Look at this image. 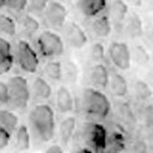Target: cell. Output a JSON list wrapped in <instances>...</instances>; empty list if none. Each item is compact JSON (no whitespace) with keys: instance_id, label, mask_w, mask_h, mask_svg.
Returning <instances> with one entry per match:
<instances>
[{"instance_id":"obj_5","label":"cell","mask_w":153,"mask_h":153,"mask_svg":"<svg viewBox=\"0 0 153 153\" xmlns=\"http://www.w3.org/2000/svg\"><path fill=\"white\" fill-rule=\"evenodd\" d=\"M14 57L15 64L24 73L33 74L37 72L38 67H40V58H38L37 50L33 48L32 45L26 41L25 38H20L15 42Z\"/></svg>"},{"instance_id":"obj_42","label":"cell","mask_w":153,"mask_h":153,"mask_svg":"<svg viewBox=\"0 0 153 153\" xmlns=\"http://www.w3.org/2000/svg\"><path fill=\"white\" fill-rule=\"evenodd\" d=\"M152 72H153V67H152Z\"/></svg>"},{"instance_id":"obj_35","label":"cell","mask_w":153,"mask_h":153,"mask_svg":"<svg viewBox=\"0 0 153 153\" xmlns=\"http://www.w3.org/2000/svg\"><path fill=\"white\" fill-rule=\"evenodd\" d=\"M47 153H62L64 152V146L62 143H51V145L45 149Z\"/></svg>"},{"instance_id":"obj_27","label":"cell","mask_w":153,"mask_h":153,"mask_svg":"<svg viewBox=\"0 0 153 153\" xmlns=\"http://www.w3.org/2000/svg\"><path fill=\"white\" fill-rule=\"evenodd\" d=\"M0 33L7 37H15L17 33V22L7 14L0 13Z\"/></svg>"},{"instance_id":"obj_40","label":"cell","mask_w":153,"mask_h":153,"mask_svg":"<svg viewBox=\"0 0 153 153\" xmlns=\"http://www.w3.org/2000/svg\"><path fill=\"white\" fill-rule=\"evenodd\" d=\"M6 7V0H0V9Z\"/></svg>"},{"instance_id":"obj_3","label":"cell","mask_w":153,"mask_h":153,"mask_svg":"<svg viewBox=\"0 0 153 153\" xmlns=\"http://www.w3.org/2000/svg\"><path fill=\"white\" fill-rule=\"evenodd\" d=\"M108 132L106 127L98 121L84 122L79 131L80 145L90 148L91 152H106Z\"/></svg>"},{"instance_id":"obj_2","label":"cell","mask_w":153,"mask_h":153,"mask_svg":"<svg viewBox=\"0 0 153 153\" xmlns=\"http://www.w3.org/2000/svg\"><path fill=\"white\" fill-rule=\"evenodd\" d=\"M80 108L89 120L101 121L111 112V102L109 98L98 88H85L82 91Z\"/></svg>"},{"instance_id":"obj_25","label":"cell","mask_w":153,"mask_h":153,"mask_svg":"<svg viewBox=\"0 0 153 153\" xmlns=\"http://www.w3.org/2000/svg\"><path fill=\"white\" fill-rule=\"evenodd\" d=\"M42 73L46 78H48L53 82L63 80V63L59 61L47 62L42 69Z\"/></svg>"},{"instance_id":"obj_6","label":"cell","mask_w":153,"mask_h":153,"mask_svg":"<svg viewBox=\"0 0 153 153\" xmlns=\"http://www.w3.org/2000/svg\"><path fill=\"white\" fill-rule=\"evenodd\" d=\"M35 48L42 58H54L64 53V41L53 30H45L36 36Z\"/></svg>"},{"instance_id":"obj_14","label":"cell","mask_w":153,"mask_h":153,"mask_svg":"<svg viewBox=\"0 0 153 153\" xmlns=\"http://www.w3.org/2000/svg\"><path fill=\"white\" fill-rule=\"evenodd\" d=\"M14 64V46L5 37H0V75L10 72Z\"/></svg>"},{"instance_id":"obj_17","label":"cell","mask_w":153,"mask_h":153,"mask_svg":"<svg viewBox=\"0 0 153 153\" xmlns=\"http://www.w3.org/2000/svg\"><path fill=\"white\" fill-rule=\"evenodd\" d=\"M122 31L125 32V35L132 40L135 38L141 37L143 33H145V26H143V20L140 16V14L132 11L128 13L127 17L125 22H123V28Z\"/></svg>"},{"instance_id":"obj_28","label":"cell","mask_w":153,"mask_h":153,"mask_svg":"<svg viewBox=\"0 0 153 153\" xmlns=\"http://www.w3.org/2000/svg\"><path fill=\"white\" fill-rule=\"evenodd\" d=\"M131 53H132V62H135L140 67L147 65L151 61L149 52L147 51L146 47L142 45H135L131 48Z\"/></svg>"},{"instance_id":"obj_29","label":"cell","mask_w":153,"mask_h":153,"mask_svg":"<svg viewBox=\"0 0 153 153\" xmlns=\"http://www.w3.org/2000/svg\"><path fill=\"white\" fill-rule=\"evenodd\" d=\"M138 119L145 127L147 128L153 127V105L152 104H146L145 106L141 108Z\"/></svg>"},{"instance_id":"obj_20","label":"cell","mask_w":153,"mask_h":153,"mask_svg":"<svg viewBox=\"0 0 153 153\" xmlns=\"http://www.w3.org/2000/svg\"><path fill=\"white\" fill-rule=\"evenodd\" d=\"M75 130H76V119L75 116H65L58 127V136H59V141L63 146L69 145L71 141L73 140L74 135H75Z\"/></svg>"},{"instance_id":"obj_7","label":"cell","mask_w":153,"mask_h":153,"mask_svg":"<svg viewBox=\"0 0 153 153\" xmlns=\"http://www.w3.org/2000/svg\"><path fill=\"white\" fill-rule=\"evenodd\" d=\"M108 56L111 64L119 71H128L132 64V53L128 45L123 41H112L109 46Z\"/></svg>"},{"instance_id":"obj_18","label":"cell","mask_w":153,"mask_h":153,"mask_svg":"<svg viewBox=\"0 0 153 153\" xmlns=\"http://www.w3.org/2000/svg\"><path fill=\"white\" fill-rule=\"evenodd\" d=\"M74 98L72 91L64 87V85H61V87L57 89L56 91V108L61 114H71L74 110Z\"/></svg>"},{"instance_id":"obj_33","label":"cell","mask_w":153,"mask_h":153,"mask_svg":"<svg viewBox=\"0 0 153 153\" xmlns=\"http://www.w3.org/2000/svg\"><path fill=\"white\" fill-rule=\"evenodd\" d=\"M11 135L10 131H7L5 127L0 125V151L5 149L11 142Z\"/></svg>"},{"instance_id":"obj_9","label":"cell","mask_w":153,"mask_h":153,"mask_svg":"<svg viewBox=\"0 0 153 153\" xmlns=\"http://www.w3.org/2000/svg\"><path fill=\"white\" fill-rule=\"evenodd\" d=\"M64 40L69 47L74 50H82L88 43V36L84 28L74 21L65 24L63 27Z\"/></svg>"},{"instance_id":"obj_32","label":"cell","mask_w":153,"mask_h":153,"mask_svg":"<svg viewBox=\"0 0 153 153\" xmlns=\"http://www.w3.org/2000/svg\"><path fill=\"white\" fill-rule=\"evenodd\" d=\"M88 56L93 62H101L105 59V47L101 42H94L88 50Z\"/></svg>"},{"instance_id":"obj_34","label":"cell","mask_w":153,"mask_h":153,"mask_svg":"<svg viewBox=\"0 0 153 153\" xmlns=\"http://www.w3.org/2000/svg\"><path fill=\"white\" fill-rule=\"evenodd\" d=\"M9 105V87L7 82L0 80V108Z\"/></svg>"},{"instance_id":"obj_8","label":"cell","mask_w":153,"mask_h":153,"mask_svg":"<svg viewBox=\"0 0 153 153\" xmlns=\"http://www.w3.org/2000/svg\"><path fill=\"white\" fill-rule=\"evenodd\" d=\"M68 9L58 0H51L43 14L45 22L52 30H62L67 24Z\"/></svg>"},{"instance_id":"obj_26","label":"cell","mask_w":153,"mask_h":153,"mask_svg":"<svg viewBox=\"0 0 153 153\" xmlns=\"http://www.w3.org/2000/svg\"><path fill=\"white\" fill-rule=\"evenodd\" d=\"M63 80L71 85L75 84L79 79V68L75 61L67 58L63 62Z\"/></svg>"},{"instance_id":"obj_11","label":"cell","mask_w":153,"mask_h":153,"mask_svg":"<svg viewBox=\"0 0 153 153\" xmlns=\"http://www.w3.org/2000/svg\"><path fill=\"white\" fill-rule=\"evenodd\" d=\"M17 32L25 38H30L37 35L40 30V21L31 13H21L16 19Z\"/></svg>"},{"instance_id":"obj_36","label":"cell","mask_w":153,"mask_h":153,"mask_svg":"<svg viewBox=\"0 0 153 153\" xmlns=\"http://www.w3.org/2000/svg\"><path fill=\"white\" fill-rule=\"evenodd\" d=\"M132 151L133 152H147L148 147L143 141H137V142H135V145H133Z\"/></svg>"},{"instance_id":"obj_24","label":"cell","mask_w":153,"mask_h":153,"mask_svg":"<svg viewBox=\"0 0 153 153\" xmlns=\"http://www.w3.org/2000/svg\"><path fill=\"white\" fill-rule=\"evenodd\" d=\"M19 116L10 109H0V125L5 127L11 133H15V131L19 127Z\"/></svg>"},{"instance_id":"obj_4","label":"cell","mask_w":153,"mask_h":153,"mask_svg":"<svg viewBox=\"0 0 153 153\" xmlns=\"http://www.w3.org/2000/svg\"><path fill=\"white\" fill-rule=\"evenodd\" d=\"M9 105L13 110L24 111L31 100V88L28 80L22 75H13L7 80Z\"/></svg>"},{"instance_id":"obj_23","label":"cell","mask_w":153,"mask_h":153,"mask_svg":"<svg viewBox=\"0 0 153 153\" xmlns=\"http://www.w3.org/2000/svg\"><path fill=\"white\" fill-rule=\"evenodd\" d=\"M132 94L135 95V98L140 101H148L153 97V90L149 87V84L142 79H135L132 82Z\"/></svg>"},{"instance_id":"obj_19","label":"cell","mask_w":153,"mask_h":153,"mask_svg":"<svg viewBox=\"0 0 153 153\" xmlns=\"http://www.w3.org/2000/svg\"><path fill=\"white\" fill-rule=\"evenodd\" d=\"M109 89L116 98H125L128 94V83L126 78L119 72H110Z\"/></svg>"},{"instance_id":"obj_13","label":"cell","mask_w":153,"mask_h":153,"mask_svg":"<svg viewBox=\"0 0 153 153\" xmlns=\"http://www.w3.org/2000/svg\"><path fill=\"white\" fill-rule=\"evenodd\" d=\"M78 11L87 19H93L105 11L108 0H76Z\"/></svg>"},{"instance_id":"obj_12","label":"cell","mask_w":153,"mask_h":153,"mask_svg":"<svg viewBox=\"0 0 153 153\" xmlns=\"http://www.w3.org/2000/svg\"><path fill=\"white\" fill-rule=\"evenodd\" d=\"M30 88H31V97L33 100L45 102L47 100H50L52 97V87L51 84L47 82L43 76H33L31 83H30Z\"/></svg>"},{"instance_id":"obj_22","label":"cell","mask_w":153,"mask_h":153,"mask_svg":"<svg viewBox=\"0 0 153 153\" xmlns=\"http://www.w3.org/2000/svg\"><path fill=\"white\" fill-rule=\"evenodd\" d=\"M15 137H14V148L16 151H27L31 147V140L32 135L30 127L26 125H19L17 130L15 131Z\"/></svg>"},{"instance_id":"obj_16","label":"cell","mask_w":153,"mask_h":153,"mask_svg":"<svg viewBox=\"0 0 153 153\" xmlns=\"http://www.w3.org/2000/svg\"><path fill=\"white\" fill-rule=\"evenodd\" d=\"M89 30L95 37L99 38L108 37L112 31V21L109 14H100L93 17L91 22L89 24Z\"/></svg>"},{"instance_id":"obj_30","label":"cell","mask_w":153,"mask_h":153,"mask_svg":"<svg viewBox=\"0 0 153 153\" xmlns=\"http://www.w3.org/2000/svg\"><path fill=\"white\" fill-rule=\"evenodd\" d=\"M51 0H28L27 10L35 16H43Z\"/></svg>"},{"instance_id":"obj_21","label":"cell","mask_w":153,"mask_h":153,"mask_svg":"<svg viewBox=\"0 0 153 153\" xmlns=\"http://www.w3.org/2000/svg\"><path fill=\"white\" fill-rule=\"evenodd\" d=\"M126 148V138L125 133L122 132L120 126H116L114 130L108 132V152H121Z\"/></svg>"},{"instance_id":"obj_37","label":"cell","mask_w":153,"mask_h":153,"mask_svg":"<svg viewBox=\"0 0 153 153\" xmlns=\"http://www.w3.org/2000/svg\"><path fill=\"white\" fill-rule=\"evenodd\" d=\"M126 1L128 4H131L132 6H136V7H140L143 5V3H145V0H126Z\"/></svg>"},{"instance_id":"obj_1","label":"cell","mask_w":153,"mask_h":153,"mask_svg":"<svg viewBox=\"0 0 153 153\" xmlns=\"http://www.w3.org/2000/svg\"><path fill=\"white\" fill-rule=\"evenodd\" d=\"M32 138L38 143L51 142L56 133V117L48 104L40 102L30 110L27 116Z\"/></svg>"},{"instance_id":"obj_31","label":"cell","mask_w":153,"mask_h":153,"mask_svg":"<svg viewBox=\"0 0 153 153\" xmlns=\"http://www.w3.org/2000/svg\"><path fill=\"white\" fill-rule=\"evenodd\" d=\"M117 116L125 122H135V114L127 102H116Z\"/></svg>"},{"instance_id":"obj_15","label":"cell","mask_w":153,"mask_h":153,"mask_svg":"<svg viewBox=\"0 0 153 153\" xmlns=\"http://www.w3.org/2000/svg\"><path fill=\"white\" fill-rule=\"evenodd\" d=\"M130 13L128 3L126 0H111L108 6V14L115 26H121L123 28V22Z\"/></svg>"},{"instance_id":"obj_39","label":"cell","mask_w":153,"mask_h":153,"mask_svg":"<svg viewBox=\"0 0 153 153\" xmlns=\"http://www.w3.org/2000/svg\"><path fill=\"white\" fill-rule=\"evenodd\" d=\"M146 1H147V5L149 7V10L153 11V0H146Z\"/></svg>"},{"instance_id":"obj_38","label":"cell","mask_w":153,"mask_h":153,"mask_svg":"<svg viewBox=\"0 0 153 153\" xmlns=\"http://www.w3.org/2000/svg\"><path fill=\"white\" fill-rule=\"evenodd\" d=\"M147 36H148V40L153 43V25H151L147 30Z\"/></svg>"},{"instance_id":"obj_10","label":"cell","mask_w":153,"mask_h":153,"mask_svg":"<svg viewBox=\"0 0 153 153\" xmlns=\"http://www.w3.org/2000/svg\"><path fill=\"white\" fill-rule=\"evenodd\" d=\"M87 75H88L89 83L94 88H98L100 90H105L106 88H109L110 71L101 62H95L88 69Z\"/></svg>"},{"instance_id":"obj_41","label":"cell","mask_w":153,"mask_h":153,"mask_svg":"<svg viewBox=\"0 0 153 153\" xmlns=\"http://www.w3.org/2000/svg\"><path fill=\"white\" fill-rule=\"evenodd\" d=\"M152 151H153V142H152Z\"/></svg>"}]
</instances>
